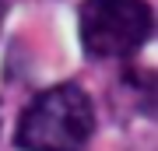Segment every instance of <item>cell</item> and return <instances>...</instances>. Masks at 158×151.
<instances>
[{"label": "cell", "instance_id": "obj_1", "mask_svg": "<svg viewBox=\"0 0 158 151\" xmlns=\"http://www.w3.org/2000/svg\"><path fill=\"white\" fill-rule=\"evenodd\" d=\"M95 130V106L81 84H53L21 112L14 144L21 151H81Z\"/></svg>", "mask_w": 158, "mask_h": 151}, {"label": "cell", "instance_id": "obj_2", "mask_svg": "<svg viewBox=\"0 0 158 151\" xmlns=\"http://www.w3.org/2000/svg\"><path fill=\"white\" fill-rule=\"evenodd\" d=\"M81 46L91 60L134 56L151 39L155 14L148 0H85L77 14Z\"/></svg>", "mask_w": 158, "mask_h": 151}]
</instances>
